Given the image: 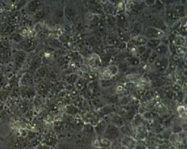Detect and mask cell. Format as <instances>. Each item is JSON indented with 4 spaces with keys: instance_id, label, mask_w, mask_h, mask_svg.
<instances>
[{
    "instance_id": "6da1fadb",
    "label": "cell",
    "mask_w": 187,
    "mask_h": 149,
    "mask_svg": "<svg viewBox=\"0 0 187 149\" xmlns=\"http://www.w3.org/2000/svg\"><path fill=\"white\" fill-rule=\"evenodd\" d=\"M120 135L119 128L112 124H108L106 130L103 135V138L111 141L116 140Z\"/></svg>"
},
{
    "instance_id": "7a4b0ae2",
    "label": "cell",
    "mask_w": 187,
    "mask_h": 149,
    "mask_svg": "<svg viewBox=\"0 0 187 149\" xmlns=\"http://www.w3.org/2000/svg\"><path fill=\"white\" fill-rule=\"evenodd\" d=\"M165 33L162 30L158 29L153 26L148 27L144 36L147 38L148 40L149 39H162L164 36Z\"/></svg>"
},
{
    "instance_id": "3957f363",
    "label": "cell",
    "mask_w": 187,
    "mask_h": 149,
    "mask_svg": "<svg viewBox=\"0 0 187 149\" xmlns=\"http://www.w3.org/2000/svg\"><path fill=\"white\" fill-rule=\"evenodd\" d=\"M153 64L158 71L164 73L169 66V58L167 57L158 56V58Z\"/></svg>"
},
{
    "instance_id": "277c9868",
    "label": "cell",
    "mask_w": 187,
    "mask_h": 149,
    "mask_svg": "<svg viewBox=\"0 0 187 149\" xmlns=\"http://www.w3.org/2000/svg\"><path fill=\"white\" fill-rule=\"evenodd\" d=\"M121 144L127 149H134L136 148V140L130 136L125 135L121 139Z\"/></svg>"
},
{
    "instance_id": "5b68a950",
    "label": "cell",
    "mask_w": 187,
    "mask_h": 149,
    "mask_svg": "<svg viewBox=\"0 0 187 149\" xmlns=\"http://www.w3.org/2000/svg\"><path fill=\"white\" fill-rule=\"evenodd\" d=\"M108 125V124L105 120H103L100 121L96 124V126L94 127L95 134L100 137H102L105 131L106 130Z\"/></svg>"
},
{
    "instance_id": "8992f818",
    "label": "cell",
    "mask_w": 187,
    "mask_h": 149,
    "mask_svg": "<svg viewBox=\"0 0 187 149\" xmlns=\"http://www.w3.org/2000/svg\"><path fill=\"white\" fill-rule=\"evenodd\" d=\"M154 51L158 54L159 56L167 57V55H169L170 51L169 45L161 43L155 49Z\"/></svg>"
},
{
    "instance_id": "52a82bcc",
    "label": "cell",
    "mask_w": 187,
    "mask_h": 149,
    "mask_svg": "<svg viewBox=\"0 0 187 149\" xmlns=\"http://www.w3.org/2000/svg\"><path fill=\"white\" fill-rule=\"evenodd\" d=\"M148 39L146 38L144 36L138 35L135 38V39L132 40V44H133L135 46H144L147 44Z\"/></svg>"
},
{
    "instance_id": "ba28073f",
    "label": "cell",
    "mask_w": 187,
    "mask_h": 149,
    "mask_svg": "<svg viewBox=\"0 0 187 149\" xmlns=\"http://www.w3.org/2000/svg\"><path fill=\"white\" fill-rule=\"evenodd\" d=\"M162 43L161 39H149L147 41L146 46L148 49L154 51L155 49Z\"/></svg>"
},
{
    "instance_id": "9c48e42d",
    "label": "cell",
    "mask_w": 187,
    "mask_h": 149,
    "mask_svg": "<svg viewBox=\"0 0 187 149\" xmlns=\"http://www.w3.org/2000/svg\"><path fill=\"white\" fill-rule=\"evenodd\" d=\"M97 140L98 148H110L111 145V142L105 138H100Z\"/></svg>"
},
{
    "instance_id": "30bf717a",
    "label": "cell",
    "mask_w": 187,
    "mask_h": 149,
    "mask_svg": "<svg viewBox=\"0 0 187 149\" xmlns=\"http://www.w3.org/2000/svg\"><path fill=\"white\" fill-rule=\"evenodd\" d=\"M173 42L174 44L177 46V47H186V41L183 36H176Z\"/></svg>"
},
{
    "instance_id": "8fae6325",
    "label": "cell",
    "mask_w": 187,
    "mask_h": 149,
    "mask_svg": "<svg viewBox=\"0 0 187 149\" xmlns=\"http://www.w3.org/2000/svg\"><path fill=\"white\" fill-rule=\"evenodd\" d=\"M84 135L87 137H91L93 135L95 134L94 127H93L91 124H86L84 129Z\"/></svg>"
},
{
    "instance_id": "7c38bea8",
    "label": "cell",
    "mask_w": 187,
    "mask_h": 149,
    "mask_svg": "<svg viewBox=\"0 0 187 149\" xmlns=\"http://www.w3.org/2000/svg\"><path fill=\"white\" fill-rule=\"evenodd\" d=\"M112 121L110 124H112L114 126H116L119 128L120 126H122L124 124V121L122 119V118L119 116V115H115V116H113L112 117Z\"/></svg>"
},
{
    "instance_id": "4fadbf2b",
    "label": "cell",
    "mask_w": 187,
    "mask_h": 149,
    "mask_svg": "<svg viewBox=\"0 0 187 149\" xmlns=\"http://www.w3.org/2000/svg\"><path fill=\"white\" fill-rule=\"evenodd\" d=\"M152 50H151L150 49H148L147 48L146 51L143 53L142 55L140 56V60L142 61V62H146L148 61V59L149 58L150 55H151V53L152 52Z\"/></svg>"
},
{
    "instance_id": "5bb4252c",
    "label": "cell",
    "mask_w": 187,
    "mask_h": 149,
    "mask_svg": "<svg viewBox=\"0 0 187 149\" xmlns=\"http://www.w3.org/2000/svg\"><path fill=\"white\" fill-rule=\"evenodd\" d=\"M42 144L50 147L51 146L56 145L57 144V141H56L55 139L51 138V137H48L47 138H46L45 140H44V141L43 142Z\"/></svg>"
},
{
    "instance_id": "9a60e30c",
    "label": "cell",
    "mask_w": 187,
    "mask_h": 149,
    "mask_svg": "<svg viewBox=\"0 0 187 149\" xmlns=\"http://www.w3.org/2000/svg\"><path fill=\"white\" fill-rule=\"evenodd\" d=\"M158 56L159 55H158V54L155 51H152L151 55H150V57H149V58L148 59L147 62H148V63H149V64H153L155 62V61L156 60V59L158 58Z\"/></svg>"
},
{
    "instance_id": "2e32d148",
    "label": "cell",
    "mask_w": 187,
    "mask_h": 149,
    "mask_svg": "<svg viewBox=\"0 0 187 149\" xmlns=\"http://www.w3.org/2000/svg\"><path fill=\"white\" fill-rule=\"evenodd\" d=\"M176 51L178 53V55L183 56L184 55L186 54L187 52V49L185 47H177Z\"/></svg>"
},
{
    "instance_id": "e0dca14e",
    "label": "cell",
    "mask_w": 187,
    "mask_h": 149,
    "mask_svg": "<svg viewBox=\"0 0 187 149\" xmlns=\"http://www.w3.org/2000/svg\"><path fill=\"white\" fill-rule=\"evenodd\" d=\"M147 49V48L146 45L144 46H138L137 47V50H136V53H138V55H141L143 53H144L146 50Z\"/></svg>"
},
{
    "instance_id": "ac0fdd59",
    "label": "cell",
    "mask_w": 187,
    "mask_h": 149,
    "mask_svg": "<svg viewBox=\"0 0 187 149\" xmlns=\"http://www.w3.org/2000/svg\"><path fill=\"white\" fill-rule=\"evenodd\" d=\"M56 149H72L68 144L60 143L56 145Z\"/></svg>"
},
{
    "instance_id": "d6986e66",
    "label": "cell",
    "mask_w": 187,
    "mask_h": 149,
    "mask_svg": "<svg viewBox=\"0 0 187 149\" xmlns=\"http://www.w3.org/2000/svg\"><path fill=\"white\" fill-rule=\"evenodd\" d=\"M140 59L137 58L136 57H132L129 59L130 63L132 65H137L140 63Z\"/></svg>"
},
{
    "instance_id": "ffe728a7",
    "label": "cell",
    "mask_w": 187,
    "mask_h": 149,
    "mask_svg": "<svg viewBox=\"0 0 187 149\" xmlns=\"http://www.w3.org/2000/svg\"><path fill=\"white\" fill-rule=\"evenodd\" d=\"M35 149H50V147L43 144H39L34 148Z\"/></svg>"
},
{
    "instance_id": "44dd1931",
    "label": "cell",
    "mask_w": 187,
    "mask_h": 149,
    "mask_svg": "<svg viewBox=\"0 0 187 149\" xmlns=\"http://www.w3.org/2000/svg\"><path fill=\"white\" fill-rule=\"evenodd\" d=\"M22 149H35L34 148H30V147H26V148H23Z\"/></svg>"
},
{
    "instance_id": "7402d4cb",
    "label": "cell",
    "mask_w": 187,
    "mask_h": 149,
    "mask_svg": "<svg viewBox=\"0 0 187 149\" xmlns=\"http://www.w3.org/2000/svg\"><path fill=\"white\" fill-rule=\"evenodd\" d=\"M99 149V148H95H95H92V149Z\"/></svg>"
},
{
    "instance_id": "603a6c76",
    "label": "cell",
    "mask_w": 187,
    "mask_h": 149,
    "mask_svg": "<svg viewBox=\"0 0 187 149\" xmlns=\"http://www.w3.org/2000/svg\"><path fill=\"white\" fill-rule=\"evenodd\" d=\"M100 149H110V148H99Z\"/></svg>"
}]
</instances>
